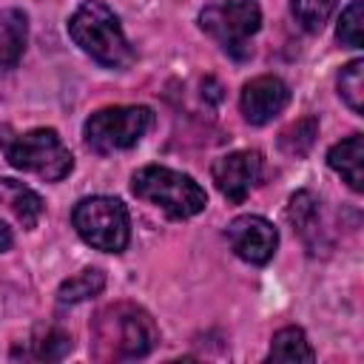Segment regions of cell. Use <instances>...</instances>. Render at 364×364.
I'll list each match as a JSON object with an SVG mask.
<instances>
[{"label":"cell","instance_id":"cell-8","mask_svg":"<svg viewBox=\"0 0 364 364\" xmlns=\"http://www.w3.org/2000/svg\"><path fill=\"white\" fill-rule=\"evenodd\" d=\"M210 176L219 188V193L239 205L247 199V193L256 188V182L262 179V154L259 151H233L225 154L213 162Z\"/></svg>","mask_w":364,"mask_h":364},{"label":"cell","instance_id":"cell-20","mask_svg":"<svg viewBox=\"0 0 364 364\" xmlns=\"http://www.w3.org/2000/svg\"><path fill=\"white\" fill-rule=\"evenodd\" d=\"M336 37H338V43H344L350 48H361L364 46V0H353L341 11Z\"/></svg>","mask_w":364,"mask_h":364},{"label":"cell","instance_id":"cell-1","mask_svg":"<svg viewBox=\"0 0 364 364\" xmlns=\"http://www.w3.org/2000/svg\"><path fill=\"white\" fill-rule=\"evenodd\" d=\"M156 341L159 330L154 318L131 301L108 304L91 321V353L100 361L142 358L154 350Z\"/></svg>","mask_w":364,"mask_h":364},{"label":"cell","instance_id":"cell-11","mask_svg":"<svg viewBox=\"0 0 364 364\" xmlns=\"http://www.w3.org/2000/svg\"><path fill=\"white\" fill-rule=\"evenodd\" d=\"M327 165L355 191L361 193L364 188V136L361 134H350L347 139L336 142L327 151Z\"/></svg>","mask_w":364,"mask_h":364},{"label":"cell","instance_id":"cell-9","mask_svg":"<svg viewBox=\"0 0 364 364\" xmlns=\"http://www.w3.org/2000/svg\"><path fill=\"white\" fill-rule=\"evenodd\" d=\"M228 239H230V247L239 259L250 262V264H264L273 259L276 253V245H279V233L276 228L264 219V216H236L230 225H228Z\"/></svg>","mask_w":364,"mask_h":364},{"label":"cell","instance_id":"cell-18","mask_svg":"<svg viewBox=\"0 0 364 364\" xmlns=\"http://www.w3.org/2000/svg\"><path fill=\"white\" fill-rule=\"evenodd\" d=\"M338 94L353 114L364 111V60H350L338 74Z\"/></svg>","mask_w":364,"mask_h":364},{"label":"cell","instance_id":"cell-2","mask_svg":"<svg viewBox=\"0 0 364 364\" xmlns=\"http://www.w3.org/2000/svg\"><path fill=\"white\" fill-rule=\"evenodd\" d=\"M71 40L100 65L122 68L134 60V51L122 34L117 14L102 0H85L68 20Z\"/></svg>","mask_w":364,"mask_h":364},{"label":"cell","instance_id":"cell-10","mask_svg":"<svg viewBox=\"0 0 364 364\" xmlns=\"http://www.w3.org/2000/svg\"><path fill=\"white\" fill-rule=\"evenodd\" d=\"M287 102H290V88L279 77H270V74L250 80L242 88V97H239L242 114H245V119L250 125L270 122L273 117H279L284 111Z\"/></svg>","mask_w":364,"mask_h":364},{"label":"cell","instance_id":"cell-13","mask_svg":"<svg viewBox=\"0 0 364 364\" xmlns=\"http://www.w3.org/2000/svg\"><path fill=\"white\" fill-rule=\"evenodd\" d=\"M28 37V17L20 9L0 11V68H11L20 63Z\"/></svg>","mask_w":364,"mask_h":364},{"label":"cell","instance_id":"cell-15","mask_svg":"<svg viewBox=\"0 0 364 364\" xmlns=\"http://www.w3.org/2000/svg\"><path fill=\"white\" fill-rule=\"evenodd\" d=\"M102 287H105V273L100 267H85L60 284L57 301L60 304H77V301H85V299L102 293Z\"/></svg>","mask_w":364,"mask_h":364},{"label":"cell","instance_id":"cell-6","mask_svg":"<svg viewBox=\"0 0 364 364\" xmlns=\"http://www.w3.org/2000/svg\"><path fill=\"white\" fill-rule=\"evenodd\" d=\"M6 159L17 171H31L46 182H60L71 173L74 156L54 128H31L6 145Z\"/></svg>","mask_w":364,"mask_h":364},{"label":"cell","instance_id":"cell-7","mask_svg":"<svg viewBox=\"0 0 364 364\" xmlns=\"http://www.w3.org/2000/svg\"><path fill=\"white\" fill-rule=\"evenodd\" d=\"M199 26L213 40H219L228 54H233L236 60H245L250 54L247 40L262 26L259 0H225L219 6H208L199 14Z\"/></svg>","mask_w":364,"mask_h":364},{"label":"cell","instance_id":"cell-16","mask_svg":"<svg viewBox=\"0 0 364 364\" xmlns=\"http://www.w3.org/2000/svg\"><path fill=\"white\" fill-rule=\"evenodd\" d=\"M316 136H318V119H316V117H301V119L290 122V125L279 134V145H282V151L290 154V156H304V154L313 148Z\"/></svg>","mask_w":364,"mask_h":364},{"label":"cell","instance_id":"cell-21","mask_svg":"<svg viewBox=\"0 0 364 364\" xmlns=\"http://www.w3.org/2000/svg\"><path fill=\"white\" fill-rule=\"evenodd\" d=\"M68 350H71V336L63 330H46L34 341V358H46V361H57Z\"/></svg>","mask_w":364,"mask_h":364},{"label":"cell","instance_id":"cell-4","mask_svg":"<svg viewBox=\"0 0 364 364\" xmlns=\"http://www.w3.org/2000/svg\"><path fill=\"white\" fill-rule=\"evenodd\" d=\"M71 225L80 239L105 253H122L131 239V219L114 196H85L74 205Z\"/></svg>","mask_w":364,"mask_h":364},{"label":"cell","instance_id":"cell-3","mask_svg":"<svg viewBox=\"0 0 364 364\" xmlns=\"http://www.w3.org/2000/svg\"><path fill=\"white\" fill-rule=\"evenodd\" d=\"M131 191H134V196L162 208L171 219H191V216L202 213L208 205V193L193 176H188L182 171L162 168V165L139 168L131 176Z\"/></svg>","mask_w":364,"mask_h":364},{"label":"cell","instance_id":"cell-19","mask_svg":"<svg viewBox=\"0 0 364 364\" xmlns=\"http://www.w3.org/2000/svg\"><path fill=\"white\" fill-rule=\"evenodd\" d=\"M333 6H336V0H290V14L296 17V23L304 31L316 34L330 20Z\"/></svg>","mask_w":364,"mask_h":364},{"label":"cell","instance_id":"cell-12","mask_svg":"<svg viewBox=\"0 0 364 364\" xmlns=\"http://www.w3.org/2000/svg\"><path fill=\"white\" fill-rule=\"evenodd\" d=\"M0 202L17 216V222L26 228V230H31V228H37V222H40V216H43V199L28 188V185H23V182H17V179H0Z\"/></svg>","mask_w":364,"mask_h":364},{"label":"cell","instance_id":"cell-22","mask_svg":"<svg viewBox=\"0 0 364 364\" xmlns=\"http://www.w3.org/2000/svg\"><path fill=\"white\" fill-rule=\"evenodd\" d=\"M9 247H11V228L0 219V253H3V250H9Z\"/></svg>","mask_w":364,"mask_h":364},{"label":"cell","instance_id":"cell-14","mask_svg":"<svg viewBox=\"0 0 364 364\" xmlns=\"http://www.w3.org/2000/svg\"><path fill=\"white\" fill-rule=\"evenodd\" d=\"M270 361H313L316 353L304 336V330L299 327H282L273 338H270V353H267Z\"/></svg>","mask_w":364,"mask_h":364},{"label":"cell","instance_id":"cell-17","mask_svg":"<svg viewBox=\"0 0 364 364\" xmlns=\"http://www.w3.org/2000/svg\"><path fill=\"white\" fill-rule=\"evenodd\" d=\"M287 219L310 242V236L318 233V202H316V196L310 191L293 193L290 196V205H287Z\"/></svg>","mask_w":364,"mask_h":364},{"label":"cell","instance_id":"cell-5","mask_svg":"<svg viewBox=\"0 0 364 364\" xmlns=\"http://www.w3.org/2000/svg\"><path fill=\"white\" fill-rule=\"evenodd\" d=\"M154 125V111L145 105H108L85 119V145L97 154L134 148Z\"/></svg>","mask_w":364,"mask_h":364}]
</instances>
